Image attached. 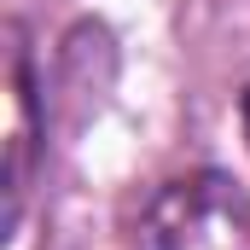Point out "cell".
<instances>
[{
  "label": "cell",
  "mask_w": 250,
  "mask_h": 250,
  "mask_svg": "<svg viewBox=\"0 0 250 250\" xmlns=\"http://www.w3.org/2000/svg\"><path fill=\"white\" fill-rule=\"evenodd\" d=\"M134 250H250V192L215 169L181 175L146 204Z\"/></svg>",
  "instance_id": "6da1fadb"
},
{
  "label": "cell",
  "mask_w": 250,
  "mask_h": 250,
  "mask_svg": "<svg viewBox=\"0 0 250 250\" xmlns=\"http://www.w3.org/2000/svg\"><path fill=\"white\" fill-rule=\"evenodd\" d=\"M12 128H6V227H18L23 215V192H29V175H35V140H41V117H35V64H29V47L23 35L12 29Z\"/></svg>",
  "instance_id": "7a4b0ae2"
},
{
  "label": "cell",
  "mask_w": 250,
  "mask_h": 250,
  "mask_svg": "<svg viewBox=\"0 0 250 250\" xmlns=\"http://www.w3.org/2000/svg\"><path fill=\"white\" fill-rule=\"evenodd\" d=\"M239 117H245V140H250V87H245V105H239Z\"/></svg>",
  "instance_id": "3957f363"
}]
</instances>
